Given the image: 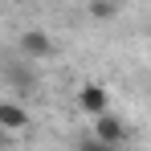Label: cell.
I'll return each mask as SVG.
<instances>
[{
    "mask_svg": "<svg viewBox=\"0 0 151 151\" xmlns=\"http://www.w3.org/2000/svg\"><path fill=\"white\" fill-rule=\"evenodd\" d=\"M90 135H94V139H98L102 147H123L127 143V135H131V131H127V123H123V114H114V110H106V114H98V119H90Z\"/></svg>",
    "mask_w": 151,
    "mask_h": 151,
    "instance_id": "1",
    "label": "cell"
},
{
    "mask_svg": "<svg viewBox=\"0 0 151 151\" xmlns=\"http://www.w3.org/2000/svg\"><path fill=\"white\" fill-rule=\"evenodd\" d=\"M17 49L25 53V61H41V57H53L57 53V41H53L45 29H25L21 41H17Z\"/></svg>",
    "mask_w": 151,
    "mask_h": 151,
    "instance_id": "2",
    "label": "cell"
},
{
    "mask_svg": "<svg viewBox=\"0 0 151 151\" xmlns=\"http://www.w3.org/2000/svg\"><path fill=\"white\" fill-rule=\"evenodd\" d=\"M78 110H82V114H90V119L106 114V110H110V90L98 86V82H86V86L78 90Z\"/></svg>",
    "mask_w": 151,
    "mask_h": 151,
    "instance_id": "3",
    "label": "cell"
},
{
    "mask_svg": "<svg viewBox=\"0 0 151 151\" xmlns=\"http://www.w3.org/2000/svg\"><path fill=\"white\" fill-rule=\"evenodd\" d=\"M0 127H4L8 135H25L29 127H33V114H29L21 102H12V98H0Z\"/></svg>",
    "mask_w": 151,
    "mask_h": 151,
    "instance_id": "4",
    "label": "cell"
},
{
    "mask_svg": "<svg viewBox=\"0 0 151 151\" xmlns=\"http://www.w3.org/2000/svg\"><path fill=\"white\" fill-rule=\"evenodd\" d=\"M86 12H90V21H114L119 17V0H90Z\"/></svg>",
    "mask_w": 151,
    "mask_h": 151,
    "instance_id": "5",
    "label": "cell"
},
{
    "mask_svg": "<svg viewBox=\"0 0 151 151\" xmlns=\"http://www.w3.org/2000/svg\"><path fill=\"white\" fill-rule=\"evenodd\" d=\"M78 151H106V147H102L98 139H94V135H90V139H82V143H78Z\"/></svg>",
    "mask_w": 151,
    "mask_h": 151,
    "instance_id": "6",
    "label": "cell"
},
{
    "mask_svg": "<svg viewBox=\"0 0 151 151\" xmlns=\"http://www.w3.org/2000/svg\"><path fill=\"white\" fill-rule=\"evenodd\" d=\"M8 147V131H4V127H0V151Z\"/></svg>",
    "mask_w": 151,
    "mask_h": 151,
    "instance_id": "7",
    "label": "cell"
},
{
    "mask_svg": "<svg viewBox=\"0 0 151 151\" xmlns=\"http://www.w3.org/2000/svg\"><path fill=\"white\" fill-rule=\"evenodd\" d=\"M106 151H114V147H106Z\"/></svg>",
    "mask_w": 151,
    "mask_h": 151,
    "instance_id": "8",
    "label": "cell"
}]
</instances>
